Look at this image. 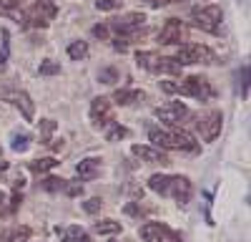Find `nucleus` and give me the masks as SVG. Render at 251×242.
<instances>
[{
    "label": "nucleus",
    "mask_w": 251,
    "mask_h": 242,
    "mask_svg": "<svg viewBox=\"0 0 251 242\" xmlns=\"http://www.w3.org/2000/svg\"><path fill=\"white\" fill-rule=\"evenodd\" d=\"M38 73L40 76H58L60 73V63H55V60H43V63H40V68H38Z\"/></svg>",
    "instance_id": "27"
},
{
    "label": "nucleus",
    "mask_w": 251,
    "mask_h": 242,
    "mask_svg": "<svg viewBox=\"0 0 251 242\" xmlns=\"http://www.w3.org/2000/svg\"><path fill=\"white\" fill-rule=\"evenodd\" d=\"M58 235L63 237V242H93L91 235L83 230V227H78V225H71V227H66V230L58 227Z\"/></svg>",
    "instance_id": "16"
},
{
    "label": "nucleus",
    "mask_w": 251,
    "mask_h": 242,
    "mask_svg": "<svg viewBox=\"0 0 251 242\" xmlns=\"http://www.w3.org/2000/svg\"><path fill=\"white\" fill-rule=\"evenodd\" d=\"M176 60H178L181 66L214 63V60H216V53L208 48V46H201V43H181L178 51H176Z\"/></svg>",
    "instance_id": "6"
},
{
    "label": "nucleus",
    "mask_w": 251,
    "mask_h": 242,
    "mask_svg": "<svg viewBox=\"0 0 251 242\" xmlns=\"http://www.w3.org/2000/svg\"><path fill=\"white\" fill-rule=\"evenodd\" d=\"M3 172H8V161H0V174Z\"/></svg>",
    "instance_id": "36"
},
{
    "label": "nucleus",
    "mask_w": 251,
    "mask_h": 242,
    "mask_svg": "<svg viewBox=\"0 0 251 242\" xmlns=\"http://www.w3.org/2000/svg\"><path fill=\"white\" fill-rule=\"evenodd\" d=\"M0 15L20 20V0H0Z\"/></svg>",
    "instance_id": "22"
},
{
    "label": "nucleus",
    "mask_w": 251,
    "mask_h": 242,
    "mask_svg": "<svg viewBox=\"0 0 251 242\" xmlns=\"http://www.w3.org/2000/svg\"><path fill=\"white\" fill-rule=\"evenodd\" d=\"M75 174H78L80 182H91V179H96V177L100 174V159L88 156V159L78 161V164H75Z\"/></svg>",
    "instance_id": "15"
},
{
    "label": "nucleus",
    "mask_w": 251,
    "mask_h": 242,
    "mask_svg": "<svg viewBox=\"0 0 251 242\" xmlns=\"http://www.w3.org/2000/svg\"><path fill=\"white\" fill-rule=\"evenodd\" d=\"M188 20H191V26L203 30V33H219V26L224 20V13L219 5H199L188 13Z\"/></svg>",
    "instance_id": "5"
},
{
    "label": "nucleus",
    "mask_w": 251,
    "mask_h": 242,
    "mask_svg": "<svg viewBox=\"0 0 251 242\" xmlns=\"http://www.w3.org/2000/svg\"><path fill=\"white\" fill-rule=\"evenodd\" d=\"M91 121H93L96 126L113 124V104H111V98L98 96V98L91 101Z\"/></svg>",
    "instance_id": "11"
},
{
    "label": "nucleus",
    "mask_w": 251,
    "mask_h": 242,
    "mask_svg": "<svg viewBox=\"0 0 251 242\" xmlns=\"http://www.w3.org/2000/svg\"><path fill=\"white\" fill-rule=\"evenodd\" d=\"M194 194V187H191V182H188V177H171L169 179V189H166V197H174L178 205H186L188 199H191Z\"/></svg>",
    "instance_id": "12"
},
{
    "label": "nucleus",
    "mask_w": 251,
    "mask_h": 242,
    "mask_svg": "<svg viewBox=\"0 0 251 242\" xmlns=\"http://www.w3.org/2000/svg\"><path fill=\"white\" fill-rule=\"evenodd\" d=\"M136 63L151 73H163V76H181V63L176 58L161 56L156 51H138L136 53Z\"/></svg>",
    "instance_id": "4"
},
{
    "label": "nucleus",
    "mask_w": 251,
    "mask_h": 242,
    "mask_svg": "<svg viewBox=\"0 0 251 242\" xmlns=\"http://www.w3.org/2000/svg\"><path fill=\"white\" fill-rule=\"evenodd\" d=\"M149 139H151V147L161 151H196L199 149L196 136L178 126H151Z\"/></svg>",
    "instance_id": "1"
},
{
    "label": "nucleus",
    "mask_w": 251,
    "mask_h": 242,
    "mask_svg": "<svg viewBox=\"0 0 251 242\" xmlns=\"http://www.w3.org/2000/svg\"><path fill=\"white\" fill-rule=\"evenodd\" d=\"M68 58H71V60L88 58V43H86V40H73V43L68 46Z\"/></svg>",
    "instance_id": "20"
},
{
    "label": "nucleus",
    "mask_w": 251,
    "mask_h": 242,
    "mask_svg": "<svg viewBox=\"0 0 251 242\" xmlns=\"http://www.w3.org/2000/svg\"><path fill=\"white\" fill-rule=\"evenodd\" d=\"M169 179H171L169 174H153V177L149 179V189L166 197V189H169Z\"/></svg>",
    "instance_id": "19"
},
{
    "label": "nucleus",
    "mask_w": 251,
    "mask_h": 242,
    "mask_svg": "<svg viewBox=\"0 0 251 242\" xmlns=\"http://www.w3.org/2000/svg\"><path fill=\"white\" fill-rule=\"evenodd\" d=\"M146 3H149V5H153V8H161V5H166V3H169V0H146Z\"/></svg>",
    "instance_id": "34"
},
{
    "label": "nucleus",
    "mask_w": 251,
    "mask_h": 242,
    "mask_svg": "<svg viewBox=\"0 0 251 242\" xmlns=\"http://www.w3.org/2000/svg\"><path fill=\"white\" fill-rule=\"evenodd\" d=\"M153 114H156L158 121H163L166 126H178L191 116V111H188V106L183 104V101H166V104L158 106Z\"/></svg>",
    "instance_id": "8"
},
{
    "label": "nucleus",
    "mask_w": 251,
    "mask_h": 242,
    "mask_svg": "<svg viewBox=\"0 0 251 242\" xmlns=\"http://www.w3.org/2000/svg\"><path fill=\"white\" fill-rule=\"evenodd\" d=\"M221 126H224V116H221V111L201 114L199 121H196V129H199V134H201L203 141H216V136L221 134Z\"/></svg>",
    "instance_id": "9"
},
{
    "label": "nucleus",
    "mask_w": 251,
    "mask_h": 242,
    "mask_svg": "<svg viewBox=\"0 0 251 242\" xmlns=\"http://www.w3.org/2000/svg\"><path fill=\"white\" fill-rule=\"evenodd\" d=\"M199 3H201V0H199Z\"/></svg>",
    "instance_id": "38"
},
{
    "label": "nucleus",
    "mask_w": 251,
    "mask_h": 242,
    "mask_svg": "<svg viewBox=\"0 0 251 242\" xmlns=\"http://www.w3.org/2000/svg\"><path fill=\"white\" fill-rule=\"evenodd\" d=\"M141 98H143V91H138V89H118L113 93V101L118 106H131V104H136V101H141Z\"/></svg>",
    "instance_id": "17"
},
{
    "label": "nucleus",
    "mask_w": 251,
    "mask_h": 242,
    "mask_svg": "<svg viewBox=\"0 0 251 242\" xmlns=\"http://www.w3.org/2000/svg\"><path fill=\"white\" fill-rule=\"evenodd\" d=\"M96 8L98 10H118L121 8V0H98Z\"/></svg>",
    "instance_id": "31"
},
{
    "label": "nucleus",
    "mask_w": 251,
    "mask_h": 242,
    "mask_svg": "<svg viewBox=\"0 0 251 242\" xmlns=\"http://www.w3.org/2000/svg\"><path fill=\"white\" fill-rule=\"evenodd\" d=\"M40 187H43L46 192H63V189H66V179H60V177H46L43 182H40Z\"/></svg>",
    "instance_id": "24"
},
{
    "label": "nucleus",
    "mask_w": 251,
    "mask_h": 242,
    "mask_svg": "<svg viewBox=\"0 0 251 242\" xmlns=\"http://www.w3.org/2000/svg\"><path fill=\"white\" fill-rule=\"evenodd\" d=\"M161 89L166 93H181V96H191V98H199V101H208L214 96V89L208 84V78L203 76H188L183 81H163Z\"/></svg>",
    "instance_id": "2"
},
{
    "label": "nucleus",
    "mask_w": 251,
    "mask_h": 242,
    "mask_svg": "<svg viewBox=\"0 0 251 242\" xmlns=\"http://www.w3.org/2000/svg\"><path fill=\"white\" fill-rule=\"evenodd\" d=\"M5 202H8V194H5L3 189H0V207H3V205H5Z\"/></svg>",
    "instance_id": "35"
},
{
    "label": "nucleus",
    "mask_w": 251,
    "mask_h": 242,
    "mask_svg": "<svg viewBox=\"0 0 251 242\" xmlns=\"http://www.w3.org/2000/svg\"><path fill=\"white\" fill-rule=\"evenodd\" d=\"M10 147H13V151H18V154L28 151V147H30V136H28V134H15Z\"/></svg>",
    "instance_id": "25"
},
{
    "label": "nucleus",
    "mask_w": 251,
    "mask_h": 242,
    "mask_svg": "<svg viewBox=\"0 0 251 242\" xmlns=\"http://www.w3.org/2000/svg\"><path fill=\"white\" fill-rule=\"evenodd\" d=\"M40 131H43V136L53 134L55 131V121L53 119H43V121H40Z\"/></svg>",
    "instance_id": "33"
},
{
    "label": "nucleus",
    "mask_w": 251,
    "mask_h": 242,
    "mask_svg": "<svg viewBox=\"0 0 251 242\" xmlns=\"http://www.w3.org/2000/svg\"><path fill=\"white\" fill-rule=\"evenodd\" d=\"M5 101H10L15 109H20V114H23L25 121H33V116H35V104H33V98H30L25 91H8V93H5Z\"/></svg>",
    "instance_id": "14"
},
{
    "label": "nucleus",
    "mask_w": 251,
    "mask_h": 242,
    "mask_svg": "<svg viewBox=\"0 0 251 242\" xmlns=\"http://www.w3.org/2000/svg\"><path fill=\"white\" fill-rule=\"evenodd\" d=\"M93 230L98 235H118L121 232V222H116V219H100V222L93 225Z\"/></svg>",
    "instance_id": "21"
},
{
    "label": "nucleus",
    "mask_w": 251,
    "mask_h": 242,
    "mask_svg": "<svg viewBox=\"0 0 251 242\" xmlns=\"http://www.w3.org/2000/svg\"><path fill=\"white\" fill-rule=\"evenodd\" d=\"M28 237H30L28 227H15V230L3 235V242H28Z\"/></svg>",
    "instance_id": "23"
},
{
    "label": "nucleus",
    "mask_w": 251,
    "mask_h": 242,
    "mask_svg": "<svg viewBox=\"0 0 251 242\" xmlns=\"http://www.w3.org/2000/svg\"><path fill=\"white\" fill-rule=\"evenodd\" d=\"M188 40V26L178 18H169L158 30V43L161 46H181Z\"/></svg>",
    "instance_id": "7"
},
{
    "label": "nucleus",
    "mask_w": 251,
    "mask_h": 242,
    "mask_svg": "<svg viewBox=\"0 0 251 242\" xmlns=\"http://www.w3.org/2000/svg\"><path fill=\"white\" fill-rule=\"evenodd\" d=\"M93 35H96V38H103V40H106V38H111V28H108V23L96 26V28H93Z\"/></svg>",
    "instance_id": "32"
},
{
    "label": "nucleus",
    "mask_w": 251,
    "mask_h": 242,
    "mask_svg": "<svg viewBox=\"0 0 251 242\" xmlns=\"http://www.w3.org/2000/svg\"><path fill=\"white\" fill-rule=\"evenodd\" d=\"M3 60H5V56H0V63H3Z\"/></svg>",
    "instance_id": "37"
},
{
    "label": "nucleus",
    "mask_w": 251,
    "mask_h": 242,
    "mask_svg": "<svg viewBox=\"0 0 251 242\" xmlns=\"http://www.w3.org/2000/svg\"><path fill=\"white\" fill-rule=\"evenodd\" d=\"M141 237L143 242H181V237L161 222H146L141 227Z\"/></svg>",
    "instance_id": "10"
},
{
    "label": "nucleus",
    "mask_w": 251,
    "mask_h": 242,
    "mask_svg": "<svg viewBox=\"0 0 251 242\" xmlns=\"http://www.w3.org/2000/svg\"><path fill=\"white\" fill-rule=\"evenodd\" d=\"M98 81H100V84H116V81H118V71L116 68H103L98 73Z\"/></svg>",
    "instance_id": "28"
},
{
    "label": "nucleus",
    "mask_w": 251,
    "mask_h": 242,
    "mask_svg": "<svg viewBox=\"0 0 251 242\" xmlns=\"http://www.w3.org/2000/svg\"><path fill=\"white\" fill-rule=\"evenodd\" d=\"M100 205H103V199H100V197H93V199H88V202H83V210H86L88 214H96V212L100 210Z\"/></svg>",
    "instance_id": "30"
},
{
    "label": "nucleus",
    "mask_w": 251,
    "mask_h": 242,
    "mask_svg": "<svg viewBox=\"0 0 251 242\" xmlns=\"http://www.w3.org/2000/svg\"><path fill=\"white\" fill-rule=\"evenodd\" d=\"M123 136H128V129L126 126H121V124H108V131H106V139L108 141H118V139H123Z\"/></svg>",
    "instance_id": "26"
},
{
    "label": "nucleus",
    "mask_w": 251,
    "mask_h": 242,
    "mask_svg": "<svg viewBox=\"0 0 251 242\" xmlns=\"http://www.w3.org/2000/svg\"><path fill=\"white\" fill-rule=\"evenodd\" d=\"M55 167H58V159L55 156H43V159L30 161V172H35V174H46V172H50Z\"/></svg>",
    "instance_id": "18"
},
{
    "label": "nucleus",
    "mask_w": 251,
    "mask_h": 242,
    "mask_svg": "<svg viewBox=\"0 0 251 242\" xmlns=\"http://www.w3.org/2000/svg\"><path fill=\"white\" fill-rule=\"evenodd\" d=\"M131 154L146 164H169V156H166L161 149L151 147V144H133L131 147Z\"/></svg>",
    "instance_id": "13"
},
{
    "label": "nucleus",
    "mask_w": 251,
    "mask_h": 242,
    "mask_svg": "<svg viewBox=\"0 0 251 242\" xmlns=\"http://www.w3.org/2000/svg\"><path fill=\"white\" fill-rule=\"evenodd\" d=\"M55 13H58L55 0H33L25 10H20L18 23L23 28H48V23L55 18Z\"/></svg>",
    "instance_id": "3"
},
{
    "label": "nucleus",
    "mask_w": 251,
    "mask_h": 242,
    "mask_svg": "<svg viewBox=\"0 0 251 242\" xmlns=\"http://www.w3.org/2000/svg\"><path fill=\"white\" fill-rule=\"evenodd\" d=\"M63 192H66L68 197H80L83 194V184L80 182H66V189Z\"/></svg>",
    "instance_id": "29"
}]
</instances>
